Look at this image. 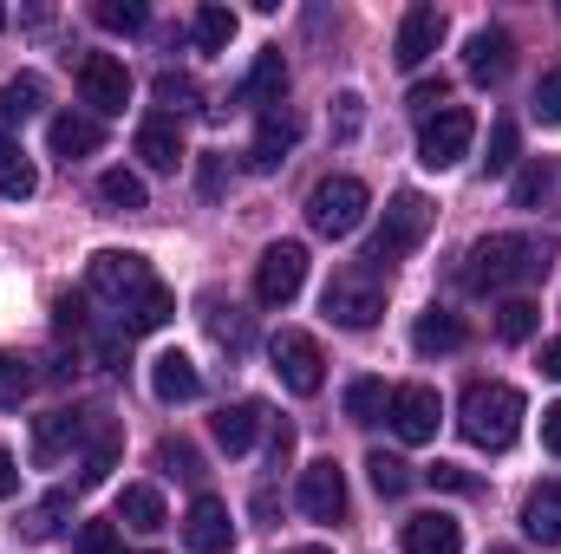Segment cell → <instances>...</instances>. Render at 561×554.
<instances>
[{"mask_svg": "<svg viewBox=\"0 0 561 554\" xmlns=\"http://www.w3.org/2000/svg\"><path fill=\"white\" fill-rule=\"evenodd\" d=\"M399 549L405 554H463V522L444 516V509H424L399 529Z\"/></svg>", "mask_w": 561, "mask_h": 554, "instance_id": "obj_15", "label": "cell"}, {"mask_svg": "<svg viewBox=\"0 0 561 554\" xmlns=\"http://www.w3.org/2000/svg\"><path fill=\"white\" fill-rule=\"evenodd\" d=\"M85 287H92L105 307H118V320H125L144 293L157 287V275H150V262L131 255V249H99V255H92V268H85Z\"/></svg>", "mask_w": 561, "mask_h": 554, "instance_id": "obj_6", "label": "cell"}, {"mask_svg": "<svg viewBox=\"0 0 561 554\" xmlns=\"http://www.w3.org/2000/svg\"><path fill=\"white\" fill-rule=\"evenodd\" d=\"M79 92H85V105H92L99 118H118V112L131 105V72H125V59L85 53V59H79Z\"/></svg>", "mask_w": 561, "mask_h": 554, "instance_id": "obj_9", "label": "cell"}, {"mask_svg": "<svg viewBox=\"0 0 561 554\" xmlns=\"http://www.w3.org/2000/svg\"><path fill=\"white\" fill-rule=\"evenodd\" d=\"M444 46V13L437 7H412L405 20H399V39H392V59L405 66V72H419L424 59Z\"/></svg>", "mask_w": 561, "mask_h": 554, "instance_id": "obj_14", "label": "cell"}, {"mask_svg": "<svg viewBox=\"0 0 561 554\" xmlns=\"http://www.w3.org/2000/svg\"><path fill=\"white\" fill-rule=\"evenodd\" d=\"M536 326H542V307H536V300L510 293V300L496 307V339H503V346H523V339H536Z\"/></svg>", "mask_w": 561, "mask_h": 554, "instance_id": "obj_30", "label": "cell"}, {"mask_svg": "<svg viewBox=\"0 0 561 554\" xmlns=\"http://www.w3.org/2000/svg\"><path fill=\"white\" fill-rule=\"evenodd\" d=\"M20 489V470H13V450H0V496H13Z\"/></svg>", "mask_w": 561, "mask_h": 554, "instance_id": "obj_52", "label": "cell"}, {"mask_svg": "<svg viewBox=\"0 0 561 554\" xmlns=\"http://www.w3.org/2000/svg\"><path fill=\"white\" fill-rule=\"evenodd\" d=\"M0 26H7V13H0Z\"/></svg>", "mask_w": 561, "mask_h": 554, "instance_id": "obj_56", "label": "cell"}, {"mask_svg": "<svg viewBox=\"0 0 561 554\" xmlns=\"http://www.w3.org/2000/svg\"><path fill=\"white\" fill-rule=\"evenodd\" d=\"M138 157L150 163V170H176V163H183V125H176V118H163V112H157V118H144V125H138Z\"/></svg>", "mask_w": 561, "mask_h": 554, "instance_id": "obj_21", "label": "cell"}, {"mask_svg": "<svg viewBox=\"0 0 561 554\" xmlns=\"http://www.w3.org/2000/svg\"><path fill=\"white\" fill-rule=\"evenodd\" d=\"M379 313H386V275H373L366 262L359 268H340V275L327 280V320L333 326L366 333V326H379Z\"/></svg>", "mask_w": 561, "mask_h": 554, "instance_id": "obj_5", "label": "cell"}, {"mask_svg": "<svg viewBox=\"0 0 561 554\" xmlns=\"http://www.w3.org/2000/svg\"><path fill=\"white\" fill-rule=\"evenodd\" d=\"M280 554H333V549H280Z\"/></svg>", "mask_w": 561, "mask_h": 554, "instance_id": "obj_54", "label": "cell"}, {"mask_svg": "<svg viewBox=\"0 0 561 554\" xmlns=\"http://www.w3.org/2000/svg\"><path fill=\"white\" fill-rule=\"evenodd\" d=\"M386 412H392L386 379H353V385H346V417H353V424H379Z\"/></svg>", "mask_w": 561, "mask_h": 554, "instance_id": "obj_34", "label": "cell"}, {"mask_svg": "<svg viewBox=\"0 0 561 554\" xmlns=\"http://www.w3.org/2000/svg\"><path fill=\"white\" fill-rule=\"evenodd\" d=\"M92 20H99V26H112V33H138L144 7H138V0H99V7H92Z\"/></svg>", "mask_w": 561, "mask_h": 554, "instance_id": "obj_42", "label": "cell"}, {"mask_svg": "<svg viewBox=\"0 0 561 554\" xmlns=\"http://www.w3.org/2000/svg\"><path fill=\"white\" fill-rule=\"evenodd\" d=\"M170 313H176V293H170V287L157 280V287L144 293L138 307L125 313V339H131V333H157V326H170Z\"/></svg>", "mask_w": 561, "mask_h": 554, "instance_id": "obj_33", "label": "cell"}, {"mask_svg": "<svg viewBox=\"0 0 561 554\" xmlns=\"http://www.w3.org/2000/svg\"><path fill=\"white\" fill-rule=\"evenodd\" d=\"M33 189H39V170L26 163V150L0 143V196H7V203H26Z\"/></svg>", "mask_w": 561, "mask_h": 554, "instance_id": "obj_35", "label": "cell"}, {"mask_svg": "<svg viewBox=\"0 0 561 554\" xmlns=\"http://www.w3.org/2000/svg\"><path fill=\"white\" fill-rule=\"evenodd\" d=\"M46 143H53V157H66V163H79V157H92L105 131H99V118H79V112H66V118H53L46 125Z\"/></svg>", "mask_w": 561, "mask_h": 554, "instance_id": "obj_22", "label": "cell"}, {"mask_svg": "<svg viewBox=\"0 0 561 554\" xmlns=\"http://www.w3.org/2000/svg\"><path fill=\"white\" fill-rule=\"evenodd\" d=\"M66 516H72V489H53V496H39V503L20 516V535L46 542V535H59V529H66Z\"/></svg>", "mask_w": 561, "mask_h": 554, "instance_id": "obj_31", "label": "cell"}, {"mask_svg": "<svg viewBox=\"0 0 561 554\" xmlns=\"http://www.w3.org/2000/svg\"><path fill=\"white\" fill-rule=\"evenodd\" d=\"M300 287H307V249H300V242H275V249L255 262V300H262V307H287Z\"/></svg>", "mask_w": 561, "mask_h": 554, "instance_id": "obj_10", "label": "cell"}, {"mask_svg": "<svg viewBox=\"0 0 561 554\" xmlns=\"http://www.w3.org/2000/svg\"><path fill=\"white\" fill-rule=\"evenodd\" d=\"M53 320H59V333H85V300L59 293V300H53Z\"/></svg>", "mask_w": 561, "mask_h": 554, "instance_id": "obj_49", "label": "cell"}, {"mask_svg": "<svg viewBox=\"0 0 561 554\" xmlns=\"http://www.w3.org/2000/svg\"><path fill=\"white\" fill-rule=\"evenodd\" d=\"M523 417H529V405H523L516 385H470L463 405H457V424H463V437L477 450H510L516 430H523Z\"/></svg>", "mask_w": 561, "mask_h": 554, "instance_id": "obj_2", "label": "cell"}, {"mask_svg": "<svg viewBox=\"0 0 561 554\" xmlns=\"http://www.w3.org/2000/svg\"><path fill=\"white\" fill-rule=\"evenodd\" d=\"M112 463H118V424L99 412V417H92V450H85L79 483H85V489H92V483H105V476H112Z\"/></svg>", "mask_w": 561, "mask_h": 554, "instance_id": "obj_28", "label": "cell"}, {"mask_svg": "<svg viewBox=\"0 0 561 554\" xmlns=\"http://www.w3.org/2000/svg\"><path fill=\"white\" fill-rule=\"evenodd\" d=\"M183 542H190V554H229V549H236L229 503H216V496H196V503H190V516H183Z\"/></svg>", "mask_w": 561, "mask_h": 554, "instance_id": "obj_13", "label": "cell"}, {"mask_svg": "<svg viewBox=\"0 0 561 554\" xmlns=\"http://www.w3.org/2000/svg\"><path fill=\"white\" fill-rule=\"evenodd\" d=\"M157 463H163V470H176L183 483H203V457H196L183 437H163V443H157Z\"/></svg>", "mask_w": 561, "mask_h": 554, "instance_id": "obj_41", "label": "cell"}, {"mask_svg": "<svg viewBox=\"0 0 561 554\" xmlns=\"http://www.w3.org/2000/svg\"><path fill=\"white\" fill-rule=\"evenodd\" d=\"M300 516L307 522H340L346 516V470L333 463V457H320V463H307L300 470Z\"/></svg>", "mask_w": 561, "mask_h": 554, "instance_id": "obj_12", "label": "cell"}, {"mask_svg": "<svg viewBox=\"0 0 561 554\" xmlns=\"http://www.w3.org/2000/svg\"><path fill=\"white\" fill-rule=\"evenodd\" d=\"M118 522L125 529H138V535H157L170 516H163V496L150 489V483H125V496H118Z\"/></svg>", "mask_w": 561, "mask_h": 554, "instance_id": "obj_26", "label": "cell"}, {"mask_svg": "<svg viewBox=\"0 0 561 554\" xmlns=\"http://www.w3.org/2000/svg\"><path fill=\"white\" fill-rule=\"evenodd\" d=\"M510 53H516V39H510L503 26H483V33H470V53H463V72H470L477 85H496V79L510 72Z\"/></svg>", "mask_w": 561, "mask_h": 554, "instance_id": "obj_18", "label": "cell"}, {"mask_svg": "<svg viewBox=\"0 0 561 554\" xmlns=\"http://www.w3.org/2000/svg\"><path fill=\"white\" fill-rule=\"evenodd\" d=\"M444 105H450V79H419V85H412V112H419V118H437Z\"/></svg>", "mask_w": 561, "mask_h": 554, "instance_id": "obj_45", "label": "cell"}, {"mask_svg": "<svg viewBox=\"0 0 561 554\" xmlns=\"http://www.w3.org/2000/svg\"><path fill=\"white\" fill-rule=\"evenodd\" d=\"M229 39H236V13L229 7H196V46L203 53H229Z\"/></svg>", "mask_w": 561, "mask_h": 554, "instance_id": "obj_36", "label": "cell"}, {"mask_svg": "<svg viewBox=\"0 0 561 554\" xmlns=\"http://www.w3.org/2000/svg\"><path fill=\"white\" fill-rule=\"evenodd\" d=\"M412 346H419L424 359L457 353V346H463V320H457V313H444V307H431V313H419V326H412Z\"/></svg>", "mask_w": 561, "mask_h": 554, "instance_id": "obj_25", "label": "cell"}, {"mask_svg": "<svg viewBox=\"0 0 561 554\" xmlns=\"http://www.w3.org/2000/svg\"><path fill=\"white\" fill-rule=\"evenodd\" d=\"M549 183H556V176H549V163H523V170H516V183H510L516 209H542V203H549Z\"/></svg>", "mask_w": 561, "mask_h": 554, "instance_id": "obj_40", "label": "cell"}, {"mask_svg": "<svg viewBox=\"0 0 561 554\" xmlns=\"http://www.w3.org/2000/svg\"><path fill=\"white\" fill-rule=\"evenodd\" d=\"M92 430V417H79V412H46V417H33V463H59L79 437Z\"/></svg>", "mask_w": 561, "mask_h": 554, "instance_id": "obj_17", "label": "cell"}, {"mask_svg": "<svg viewBox=\"0 0 561 554\" xmlns=\"http://www.w3.org/2000/svg\"><path fill=\"white\" fill-rule=\"evenodd\" d=\"M542 443H549V457H561V405L542 412Z\"/></svg>", "mask_w": 561, "mask_h": 554, "instance_id": "obj_51", "label": "cell"}, {"mask_svg": "<svg viewBox=\"0 0 561 554\" xmlns=\"http://www.w3.org/2000/svg\"><path fill=\"white\" fill-rule=\"evenodd\" d=\"M99 203L138 216V209H150V189H144V176H131V170H105V176H99Z\"/></svg>", "mask_w": 561, "mask_h": 554, "instance_id": "obj_32", "label": "cell"}, {"mask_svg": "<svg viewBox=\"0 0 561 554\" xmlns=\"http://www.w3.org/2000/svg\"><path fill=\"white\" fill-rule=\"evenodd\" d=\"M490 554H516V549H490Z\"/></svg>", "mask_w": 561, "mask_h": 554, "instance_id": "obj_55", "label": "cell"}, {"mask_svg": "<svg viewBox=\"0 0 561 554\" xmlns=\"http://www.w3.org/2000/svg\"><path fill=\"white\" fill-rule=\"evenodd\" d=\"M46 105V79L39 72H13L7 85H0V125H20V118H33Z\"/></svg>", "mask_w": 561, "mask_h": 554, "instance_id": "obj_27", "label": "cell"}, {"mask_svg": "<svg viewBox=\"0 0 561 554\" xmlns=\"http://www.w3.org/2000/svg\"><path fill=\"white\" fill-rule=\"evenodd\" d=\"M209 333H216L222 346H249V320H242L236 307H222V300H209Z\"/></svg>", "mask_w": 561, "mask_h": 554, "instance_id": "obj_43", "label": "cell"}, {"mask_svg": "<svg viewBox=\"0 0 561 554\" xmlns=\"http://www.w3.org/2000/svg\"><path fill=\"white\" fill-rule=\"evenodd\" d=\"M280 99H287V59H280V53H262V59L249 66L242 105H255V112L268 118V112H280Z\"/></svg>", "mask_w": 561, "mask_h": 554, "instance_id": "obj_20", "label": "cell"}, {"mask_svg": "<svg viewBox=\"0 0 561 554\" xmlns=\"http://www.w3.org/2000/svg\"><path fill=\"white\" fill-rule=\"evenodd\" d=\"M294 143H300V118H294V112H268L262 131H255V143H249V170H255V176L280 170Z\"/></svg>", "mask_w": 561, "mask_h": 554, "instance_id": "obj_16", "label": "cell"}, {"mask_svg": "<svg viewBox=\"0 0 561 554\" xmlns=\"http://www.w3.org/2000/svg\"><path fill=\"white\" fill-rule=\"evenodd\" d=\"M516 150H523V131H516V118H496V125H490V157H483V170H490V176L516 170Z\"/></svg>", "mask_w": 561, "mask_h": 554, "instance_id": "obj_39", "label": "cell"}, {"mask_svg": "<svg viewBox=\"0 0 561 554\" xmlns=\"http://www.w3.org/2000/svg\"><path fill=\"white\" fill-rule=\"evenodd\" d=\"M150 392H157L163 405H190V399L203 392V372H196L183 353H157V359H150Z\"/></svg>", "mask_w": 561, "mask_h": 554, "instance_id": "obj_19", "label": "cell"}, {"mask_svg": "<svg viewBox=\"0 0 561 554\" xmlns=\"http://www.w3.org/2000/svg\"><path fill=\"white\" fill-rule=\"evenodd\" d=\"M424 235H431V203H424L419 189H399L392 209H386V222H379V235H373V249H366V268L373 275H392Z\"/></svg>", "mask_w": 561, "mask_h": 554, "instance_id": "obj_3", "label": "cell"}, {"mask_svg": "<svg viewBox=\"0 0 561 554\" xmlns=\"http://www.w3.org/2000/svg\"><path fill=\"white\" fill-rule=\"evenodd\" d=\"M536 118L542 125H561V66H549L542 85H536Z\"/></svg>", "mask_w": 561, "mask_h": 554, "instance_id": "obj_46", "label": "cell"}, {"mask_svg": "<svg viewBox=\"0 0 561 554\" xmlns=\"http://www.w3.org/2000/svg\"><path fill=\"white\" fill-rule=\"evenodd\" d=\"M386 424H392V437H399V443H431V437H437V424H444V399H437L431 385H399Z\"/></svg>", "mask_w": 561, "mask_h": 554, "instance_id": "obj_11", "label": "cell"}, {"mask_svg": "<svg viewBox=\"0 0 561 554\" xmlns=\"http://www.w3.org/2000/svg\"><path fill=\"white\" fill-rule=\"evenodd\" d=\"M366 476H373L379 496H405V489H412V463H405V457H386V450L366 457Z\"/></svg>", "mask_w": 561, "mask_h": 554, "instance_id": "obj_37", "label": "cell"}, {"mask_svg": "<svg viewBox=\"0 0 561 554\" xmlns=\"http://www.w3.org/2000/svg\"><path fill=\"white\" fill-rule=\"evenodd\" d=\"M26 392H33V366L20 353H0V412H20Z\"/></svg>", "mask_w": 561, "mask_h": 554, "instance_id": "obj_38", "label": "cell"}, {"mask_svg": "<svg viewBox=\"0 0 561 554\" xmlns=\"http://www.w3.org/2000/svg\"><path fill=\"white\" fill-rule=\"evenodd\" d=\"M542 372L561 379V339H542Z\"/></svg>", "mask_w": 561, "mask_h": 554, "instance_id": "obj_53", "label": "cell"}, {"mask_svg": "<svg viewBox=\"0 0 561 554\" xmlns=\"http://www.w3.org/2000/svg\"><path fill=\"white\" fill-rule=\"evenodd\" d=\"M333 105H340V118H333V138H340V143L359 138V92H340Z\"/></svg>", "mask_w": 561, "mask_h": 554, "instance_id": "obj_48", "label": "cell"}, {"mask_svg": "<svg viewBox=\"0 0 561 554\" xmlns=\"http://www.w3.org/2000/svg\"><path fill=\"white\" fill-rule=\"evenodd\" d=\"M366 209H373V189L359 176H320L313 196H307V229L327 235V242H346L366 222Z\"/></svg>", "mask_w": 561, "mask_h": 554, "instance_id": "obj_4", "label": "cell"}, {"mask_svg": "<svg viewBox=\"0 0 561 554\" xmlns=\"http://www.w3.org/2000/svg\"><path fill=\"white\" fill-rule=\"evenodd\" d=\"M424 476H431V483H437V489H457V496H470V489H477V476H470V470H463V463H431V470H424Z\"/></svg>", "mask_w": 561, "mask_h": 554, "instance_id": "obj_47", "label": "cell"}, {"mask_svg": "<svg viewBox=\"0 0 561 554\" xmlns=\"http://www.w3.org/2000/svg\"><path fill=\"white\" fill-rule=\"evenodd\" d=\"M268 457H275V470L294 457V424H275V437H268Z\"/></svg>", "mask_w": 561, "mask_h": 554, "instance_id": "obj_50", "label": "cell"}, {"mask_svg": "<svg viewBox=\"0 0 561 554\" xmlns=\"http://www.w3.org/2000/svg\"><path fill=\"white\" fill-rule=\"evenodd\" d=\"M556 268V242L549 235H483L463 255V287L470 293H503L516 280H542Z\"/></svg>", "mask_w": 561, "mask_h": 554, "instance_id": "obj_1", "label": "cell"}, {"mask_svg": "<svg viewBox=\"0 0 561 554\" xmlns=\"http://www.w3.org/2000/svg\"><path fill=\"white\" fill-rule=\"evenodd\" d=\"M523 529H529L542 549H561V483L529 489V503H523Z\"/></svg>", "mask_w": 561, "mask_h": 554, "instance_id": "obj_24", "label": "cell"}, {"mask_svg": "<svg viewBox=\"0 0 561 554\" xmlns=\"http://www.w3.org/2000/svg\"><path fill=\"white\" fill-rule=\"evenodd\" d=\"M72 549L79 554H118V522H79Z\"/></svg>", "mask_w": 561, "mask_h": 554, "instance_id": "obj_44", "label": "cell"}, {"mask_svg": "<svg viewBox=\"0 0 561 554\" xmlns=\"http://www.w3.org/2000/svg\"><path fill=\"white\" fill-rule=\"evenodd\" d=\"M268 359H275L280 385H287L294 399H313V392L327 385V359H320V339H313V333H300V326H280L275 339H268Z\"/></svg>", "mask_w": 561, "mask_h": 554, "instance_id": "obj_7", "label": "cell"}, {"mask_svg": "<svg viewBox=\"0 0 561 554\" xmlns=\"http://www.w3.org/2000/svg\"><path fill=\"white\" fill-rule=\"evenodd\" d=\"M209 430H216V443H222L229 457H242V450L255 443V430H262V405H255V399H236V405H222V412H216Z\"/></svg>", "mask_w": 561, "mask_h": 554, "instance_id": "obj_23", "label": "cell"}, {"mask_svg": "<svg viewBox=\"0 0 561 554\" xmlns=\"http://www.w3.org/2000/svg\"><path fill=\"white\" fill-rule=\"evenodd\" d=\"M470 143H477V112H463V105H444L437 118H424V131H419V163H424V170H457V163L470 157Z\"/></svg>", "mask_w": 561, "mask_h": 554, "instance_id": "obj_8", "label": "cell"}, {"mask_svg": "<svg viewBox=\"0 0 561 554\" xmlns=\"http://www.w3.org/2000/svg\"><path fill=\"white\" fill-rule=\"evenodd\" d=\"M157 105H163V118H190V112H203V85L190 79V72H157Z\"/></svg>", "mask_w": 561, "mask_h": 554, "instance_id": "obj_29", "label": "cell"}]
</instances>
